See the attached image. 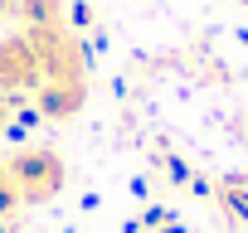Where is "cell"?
Here are the masks:
<instances>
[{
    "mask_svg": "<svg viewBox=\"0 0 248 233\" xmlns=\"http://www.w3.org/2000/svg\"><path fill=\"white\" fill-rule=\"evenodd\" d=\"M20 34L30 39L39 58V83H78L88 87V54L78 44V29L68 25L63 0H20Z\"/></svg>",
    "mask_w": 248,
    "mask_h": 233,
    "instance_id": "6da1fadb",
    "label": "cell"
},
{
    "mask_svg": "<svg viewBox=\"0 0 248 233\" xmlns=\"http://www.w3.org/2000/svg\"><path fill=\"white\" fill-rule=\"evenodd\" d=\"M5 170H10V185H15L20 204H49L68 180L63 156L49 151V146H25V151L5 156Z\"/></svg>",
    "mask_w": 248,
    "mask_h": 233,
    "instance_id": "7a4b0ae2",
    "label": "cell"
},
{
    "mask_svg": "<svg viewBox=\"0 0 248 233\" xmlns=\"http://www.w3.org/2000/svg\"><path fill=\"white\" fill-rule=\"evenodd\" d=\"M39 87V58L25 34H0V97L34 92Z\"/></svg>",
    "mask_w": 248,
    "mask_h": 233,
    "instance_id": "3957f363",
    "label": "cell"
},
{
    "mask_svg": "<svg viewBox=\"0 0 248 233\" xmlns=\"http://www.w3.org/2000/svg\"><path fill=\"white\" fill-rule=\"evenodd\" d=\"M30 97H34V112L44 116V122H68V116L83 112L88 87H78V83H39Z\"/></svg>",
    "mask_w": 248,
    "mask_h": 233,
    "instance_id": "277c9868",
    "label": "cell"
},
{
    "mask_svg": "<svg viewBox=\"0 0 248 233\" xmlns=\"http://www.w3.org/2000/svg\"><path fill=\"white\" fill-rule=\"evenodd\" d=\"M15 209H20V194H15V185H10L5 160H0V218H5V214H15Z\"/></svg>",
    "mask_w": 248,
    "mask_h": 233,
    "instance_id": "5b68a950",
    "label": "cell"
},
{
    "mask_svg": "<svg viewBox=\"0 0 248 233\" xmlns=\"http://www.w3.org/2000/svg\"><path fill=\"white\" fill-rule=\"evenodd\" d=\"M5 127H10V102L0 97V131H5Z\"/></svg>",
    "mask_w": 248,
    "mask_h": 233,
    "instance_id": "8992f818",
    "label": "cell"
}]
</instances>
